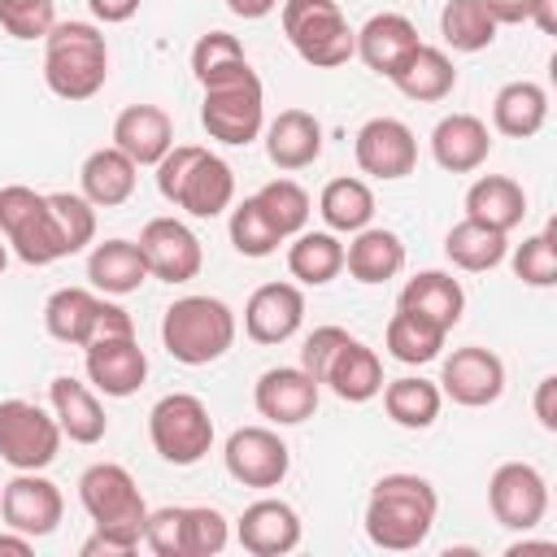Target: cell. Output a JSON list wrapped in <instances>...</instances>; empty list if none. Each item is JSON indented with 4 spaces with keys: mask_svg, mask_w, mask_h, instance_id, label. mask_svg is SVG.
Returning a JSON list of instances; mask_svg holds the SVG:
<instances>
[{
    "mask_svg": "<svg viewBox=\"0 0 557 557\" xmlns=\"http://www.w3.org/2000/svg\"><path fill=\"white\" fill-rule=\"evenodd\" d=\"M57 22L52 0H0V30L13 39H44Z\"/></svg>",
    "mask_w": 557,
    "mask_h": 557,
    "instance_id": "cell-47",
    "label": "cell"
},
{
    "mask_svg": "<svg viewBox=\"0 0 557 557\" xmlns=\"http://www.w3.org/2000/svg\"><path fill=\"white\" fill-rule=\"evenodd\" d=\"M200 126L209 131V139L231 148H244L265 131V87L252 65H235L205 83Z\"/></svg>",
    "mask_w": 557,
    "mask_h": 557,
    "instance_id": "cell-6",
    "label": "cell"
},
{
    "mask_svg": "<svg viewBox=\"0 0 557 557\" xmlns=\"http://www.w3.org/2000/svg\"><path fill=\"white\" fill-rule=\"evenodd\" d=\"M305 322V292L296 283H261L244 305V335L252 344H287Z\"/></svg>",
    "mask_w": 557,
    "mask_h": 557,
    "instance_id": "cell-19",
    "label": "cell"
},
{
    "mask_svg": "<svg viewBox=\"0 0 557 557\" xmlns=\"http://www.w3.org/2000/svg\"><path fill=\"white\" fill-rule=\"evenodd\" d=\"M135 183H139V165L122 152V148H96L87 152L83 170H78V187L83 196L96 205V209H117L135 196Z\"/></svg>",
    "mask_w": 557,
    "mask_h": 557,
    "instance_id": "cell-28",
    "label": "cell"
},
{
    "mask_svg": "<svg viewBox=\"0 0 557 557\" xmlns=\"http://www.w3.org/2000/svg\"><path fill=\"white\" fill-rule=\"evenodd\" d=\"M4 265H9V244L0 239V274H4Z\"/></svg>",
    "mask_w": 557,
    "mask_h": 557,
    "instance_id": "cell-57",
    "label": "cell"
},
{
    "mask_svg": "<svg viewBox=\"0 0 557 557\" xmlns=\"http://www.w3.org/2000/svg\"><path fill=\"white\" fill-rule=\"evenodd\" d=\"M396 309H409V313L426 318L431 326L453 331L461 322V313H466V292L448 270H422L400 287Z\"/></svg>",
    "mask_w": 557,
    "mask_h": 557,
    "instance_id": "cell-27",
    "label": "cell"
},
{
    "mask_svg": "<svg viewBox=\"0 0 557 557\" xmlns=\"http://www.w3.org/2000/svg\"><path fill=\"white\" fill-rule=\"evenodd\" d=\"M435 513H440V496H435L431 479L409 474V470H396V474H383L370 487V500H366V535L383 553H413L431 535Z\"/></svg>",
    "mask_w": 557,
    "mask_h": 557,
    "instance_id": "cell-1",
    "label": "cell"
},
{
    "mask_svg": "<svg viewBox=\"0 0 557 557\" xmlns=\"http://www.w3.org/2000/svg\"><path fill=\"white\" fill-rule=\"evenodd\" d=\"M61 426L52 409L9 396L0 400V461L13 470H48L61 453Z\"/></svg>",
    "mask_w": 557,
    "mask_h": 557,
    "instance_id": "cell-10",
    "label": "cell"
},
{
    "mask_svg": "<svg viewBox=\"0 0 557 557\" xmlns=\"http://www.w3.org/2000/svg\"><path fill=\"white\" fill-rule=\"evenodd\" d=\"M0 235L26 265H52V261L70 257L48 196L26 183L0 187Z\"/></svg>",
    "mask_w": 557,
    "mask_h": 557,
    "instance_id": "cell-8",
    "label": "cell"
},
{
    "mask_svg": "<svg viewBox=\"0 0 557 557\" xmlns=\"http://www.w3.org/2000/svg\"><path fill=\"white\" fill-rule=\"evenodd\" d=\"M91 17L104 22V26H117V22H131L139 13V0H87Z\"/></svg>",
    "mask_w": 557,
    "mask_h": 557,
    "instance_id": "cell-51",
    "label": "cell"
},
{
    "mask_svg": "<svg viewBox=\"0 0 557 557\" xmlns=\"http://www.w3.org/2000/svg\"><path fill=\"white\" fill-rule=\"evenodd\" d=\"M87 278L100 296H131L152 274H148V261L135 239H104L87 252Z\"/></svg>",
    "mask_w": 557,
    "mask_h": 557,
    "instance_id": "cell-29",
    "label": "cell"
},
{
    "mask_svg": "<svg viewBox=\"0 0 557 557\" xmlns=\"http://www.w3.org/2000/svg\"><path fill=\"white\" fill-rule=\"evenodd\" d=\"M226 474L244 487H278L292 470V448L283 444V435L274 426H239L226 435L222 448Z\"/></svg>",
    "mask_w": 557,
    "mask_h": 557,
    "instance_id": "cell-12",
    "label": "cell"
},
{
    "mask_svg": "<svg viewBox=\"0 0 557 557\" xmlns=\"http://www.w3.org/2000/svg\"><path fill=\"white\" fill-rule=\"evenodd\" d=\"M383 409L396 426L426 431V426H435V418L444 409V392H440V383H431L422 374H405V379L383 383Z\"/></svg>",
    "mask_w": 557,
    "mask_h": 557,
    "instance_id": "cell-35",
    "label": "cell"
},
{
    "mask_svg": "<svg viewBox=\"0 0 557 557\" xmlns=\"http://www.w3.org/2000/svg\"><path fill=\"white\" fill-rule=\"evenodd\" d=\"M148 440L161 461L196 466L213 448V418L209 405L191 392H170L148 409Z\"/></svg>",
    "mask_w": 557,
    "mask_h": 557,
    "instance_id": "cell-9",
    "label": "cell"
},
{
    "mask_svg": "<svg viewBox=\"0 0 557 557\" xmlns=\"http://www.w3.org/2000/svg\"><path fill=\"white\" fill-rule=\"evenodd\" d=\"M527 22H535L544 35H557V0H531V17Z\"/></svg>",
    "mask_w": 557,
    "mask_h": 557,
    "instance_id": "cell-56",
    "label": "cell"
},
{
    "mask_svg": "<svg viewBox=\"0 0 557 557\" xmlns=\"http://www.w3.org/2000/svg\"><path fill=\"white\" fill-rule=\"evenodd\" d=\"M352 157L361 174L396 183L418 170V139L400 117H370L352 139Z\"/></svg>",
    "mask_w": 557,
    "mask_h": 557,
    "instance_id": "cell-14",
    "label": "cell"
},
{
    "mask_svg": "<svg viewBox=\"0 0 557 557\" xmlns=\"http://www.w3.org/2000/svg\"><path fill=\"white\" fill-rule=\"evenodd\" d=\"M440 392L453 405H466V409L496 405L500 392H505V361L492 348H479V344L453 348L444 357V370H440Z\"/></svg>",
    "mask_w": 557,
    "mask_h": 557,
    "instance_id": "cell-16",
    "label": "cell"
},
{
    "mask_svg": "<svg viewBox=\"0 0 557 557\" xmlns=\"http://www.w3.org/2000/svg\"><path fill=\"white\" fill-rule=\"evenodd\" d=\"M235 540L252 557H283L300 544V513L278 496H261L235 518Z\"/></svg>",
    "mask_w": 557,
    "mask_h": 557,
    "instance_id": "cell-20",
    "label": "cell"
},
{
    "mask_svg": "<svg viewBox=\"0 0 557 557\" xmlns=\"http://www.w3.org/2000/svg\"><path fill=\"white\" fill-rule=\"evenodd\" d=\"M235 309L218 296H178L161 313V344L178 366H209L235 344Z\"/></svg>",
    "mask_w": 557,
    "mask_h": 557,
    "instance_id": "cell-4",
    "label": "cell"
},
{
    "mask_svg": "<svg viewBox=\"0 0 557 557\" xmlns=\"http://www.w3.org/2000/svg\"><path fill=\"white\" fill-rule=\"evenodd\" d=\"M496 17L483 0H448L440 9V35L453 52H483L496 44Z\"/></svg>",
    "mask_w": 557,
    "mask_h": 557,
    "instance_id": "cell-40",
    "label": "cell"
},
{
    "mask_svg": "<svg viewBox=\"0 0 557 557\" xmlns=\"http://www.w3.org/2000/svg\"><path fill=\"white\" fill-rule=\"evenodd\" d=\"M344 270L357 283H366V287L396 278L405 270V244H400V235L387 231V226H361L352 235V244L344 248Z\"/></svg>",
    "mask_w": 557,
    "mask_h": 557,
    "instance_id": "cell-31",
    "label": "cell"
},
{
    "mask_svg": "<svg viewBox=\"0 0 557 557\" xmlns=\"http://www.w3.org/2000/svg\"><path fill=\"white\" fill-rule=\"evenodd\" d=\"M78 500L91 518V527L117 544H126L131 553L144 544V522H148V505L139 483L131 479L126 466L117 461H96L78 474Z\"/></svg>",
    "mask_w": 557,
    "mask_h": 557,
    "instance_id": "cell-5",
    "label": "cell"
},
{
    "mask_svg": "<svg viewBox=\"0 0 557 557\" xmlns=\"http://www.w3.org/2000/svg\"><path fill=\"white\" fill-rule=\"evenodd\" d=\"M444 339H448V331L431 326L426 318H418L409 309H396L387 318V331H383V344H387V352L400 366H426V361H435L440 348H444Z\"/></svg>",
    "mask_w": 557,
    "mask_h": 557,
    "instance_id": "cell-39",
    "label": "cell"
},
{
    "mask_svg": "<svg viewBox=\"0 0 557 557\" xmlns=\"http://www.w3.org/2000/svg\"><path fill=\"white\" fill-rule=\"evenodd\" d=\"M30 548H35V540L30 535H22V531H0V557H30Z\"/></svg>",
    "mask_w": 557,
    "mask_h": 557,
    "instance_id": "cell-55",
    "label": "cell"
},
{
    "mask_svg": "<svg viewBox=\"0 0 557 557\" xmlns=\"http://www.w3.org/2000/svg\"><path fill=\"white\" fill-rule=\"evenodd\" d=\"M48 405H52V418L61 426V435L70 444H100L104 431H109V418L96 400V392L70 374H57L48 383Z\"/></svg>",
    "mask_w": 557,
    "mask_h": 557,
    "instance_id": "cell-26",
    "label": "cell"
},
{
    "mask_svg": "<svg viewBox=\"0 0 557 557\" xmlns=\"http://www.w3.org/2000/svg\"><path fill=\"white\" fill-rule=\"evenodd\" d=\"M83 366H87V379L96 392L122 400V396H135L148 379V357L139 348L135 335H104V339H91L83 348Z\"/></svg>",
    "mask_w": 557,
    "mask_h": 557,
    "instance_id": "cell-17",
    "label": "cell"
},
{
    "mask_svg": "<svg viewBox=\"0 0 557 557\" xmlns=\"http://www.w3.org/2000/svg\"><path fill=\"white\" fill-rule=\"evenodd\" d=\"M383 361H379V352L370 348V344H361L357 335H348L339 348H335V357L326 361V370H322V387H331L339 400H348V405H366V400H374L379 392H383Z\"/></svg>",
    "mask_w": 557,
    "mask_h": 557,
    "instance_id": "cell-23",
    "label": "cell"
},
{
    "mask_svg": "<svg viewBox=\"0 0 557 557\" xmlns=\"http://www.w3.org/2000/svg\"><path fill=\"white\" fill-rule=\"evenodd\" d=\"M109 78V44L91 22H52L44 35V83L61 100H91Z\"/></svg>",
    "mask_w": 557,
    "mask_h": 557,
    "instance_id": "cell-3",
    "label": "cell"
},
{
    "mask_svg": "<svg viewBox=\"0 0 557 557\" xmlns=\"http://www.w3.org/2000/svg\"><path fill=\"white\" fill-rule=\"evenodd\" d=\"M100 313H104V296H96V292H87V287H57V292L44 300V331H48L57 344L87 348L91 335H96Z\"/></svg>",
    "mask_w": 557,
    "mask_h": 557,
    "instance_id": "cell-30",
    "label": "cell"
},
{
    "mask_svg": "<svg viewBox=\"0 0 557 557\" xmlns=\"http://www.w3.org/2000/svg\"><path fill=\"white\" fill-rule=\"evenodd\" d=\"M318 392H322V387H318L300 366H270V370L257 379V387H252V405H257V413H261L265 422H274V426H300V422L313 418Z\"/></svg>",
    "mask_w": 557,
    "mask_h": 557,
    "instance_id": "cell-18",
    "label": "cell"
},
{
    "mask_svg": "<svg viewBox=\"0 0 557 557\" xmlns=\"http://www.w3.org/2000/svg\"><path fill=\"white\" fill-rule=\"evenodd\" d=\"M235 65H248V57H244V44L231 30H209V35L196 39V48H191V74H196L200 87L209 78L235 70Z\"/></svg>",
    "mask_w": 557,
    "mask_h": 557,
    "instance_id": "cell-44",
    "label": "cell"
},
{
    "mask_svg": "<svg viewBox=\"0 0 557 557\" xmlns=\"http://www.w3.org/2000/svg\"><path fill=\"white\" fill-rule=\"evenodd\" d=\"M287 270L305 287H322L344 270V244L335 231H300L287 244Z\"/></svg>",
    "mask_w": 557,
    "mask_h": 557,
    "instance_id": "cell-37",
    "label": "cell"
},
{
    "mask_svg": "<svg viewBox=\"0 0 557 557\" xmlns=\"http://www.w3.org/2000/svg\"><path fill=\"white\" fill-rule=\"evenodd\" d=\"M257 205L265 209V218L278 226V235H300L313 205H309V191L296 183V178H270L261 191H257Z\"/></svg>",
    "mask_w": 557,
    "mask_h": 557,
    "instance_id": "cell-42",
    "label": "cell"
},
{
    "mask_svg": "<svg viewBox=\"0 0 557 557\" xmlns=\"http://www.w3.org/2000/svg\"><path fill=\"white\" fill-rule=\"evenodd\" d=\"M226 540L231 527L213 505H187V557H218Z\"/></svg>",
    "mask_w": 557,
    "mask_h": 557,
    "instance_id": "cell-48",
    "label": "cell"
},
{
    "mask_svg": "<svg viewBox=\"0 0 557 557\" xmlns=\"http://www.w3.org/2000/svg\"><path fill=\"white\" fill-rule=\"evenodd\" d=\"M392 83H396L400 96H409V100H418V104H435V100H444V96L457 87V70H453V61H448L444 48L418 44V52L396 70Z\"/></svg>",
    "mask_w": 557,
    "mask_h": 557,
    "instance_id": "cell-36",
    "label": "cell"
},
{
    "mask_svg": "<svg viewBox=\"0 0 557 557\" xmlns=\"http://www.w3.org/2000/svg\"><path fill=\"white\" fill-rule=\"evenodd\" d=\"M144 544H148L157 557H187V505L148 509Z\"/></svg>",
    "mask_w": 557,
    "mask_h": 557,
    "instance_id": "cell-46",
    "label": "cell"
},
{
    "mask_svg": "<svg viewBox=\"0 0 557 557\" xmlns=\"http://www.w3.org/2000/svg\"><path fill=\"white\" fill-rule=\"evenodd\" d=\"M548 122V91L531 78H513L492 96V126L509 139H531Z\"/></svg>",
    "mask_w": 557,
    "mask_h": 557,
    "instance_id": "cell-33",
    "label": "cell"
},
{
    "mask_svg": "<svg viewBox=\"0 0 557 557\" xmlns=\"http://www.w3.org/2000/svg\"><path fill=\"white\" fill-rule=\"evenodd\" d=\"M152 170L157 191L191 218H218L235 205V170L200 144H174Z\"/></svg>",
    "mask_w": 557,
    "mask_h": 557,
    "instance_id": "cell-2",
    "label": "cell"
},
{
    "mask_svg": "<svg viewBox=\"0 0 557 557\" xmlns=\"http://www.w3.org/2000/svg\"><path fill=\"white\" fill-rule=\"evenodd\" d=\"M318 213L326 222V231L335 235H357L361 226H370L374 218V191L366 178H331L318 196Z\"/></svg>",
    "mask_w": 557,
    "mask_h": 557,
    "instance_id": "cell-38",
    "label": "cell"
},
{
    "mask_svg": "<svg viewBox=\"0 0 557 557\" xmlns=\"http://www.w3.org/2000/svg\"><path fill=\"white\" fill-rule=\"evenodd\" d=\"M492 152V131L474 113H448L431 131V157L448 174H474Z\"/></svg>",
    "mask_w": 557,
    "mask_h": 557,
    "instance_id": "cell-22",
    "label": "cell"
},
{
    "mask_svg": "<svg viewBox=\"0 0 557 557\" xmlns=\"http://www.w3.org/2000/svg\"><path fill=\"white\" fill-rule=\"evenodd\" d=\"M226 9L235 17H244V22H261V17H270L278 9V0H226Z\"/></svg>",
    "mask_w": 557,
    "mask_h": 557,
    "instance_id": "cell-54",
    "label": "cell"
},
{
    "mask_svg": "<svg viewBox=\"0 0 557 557\" xmlns=\"http://www.w3.org/2000/svg\"><path fill=\"white\" fill-rule=\"evenodd\" d=\"M418 44H422L418 39V26L405 13H374V17L361 22L352 57H361L366 70H374V74H383L392 83L396 70L418 52Z\"/></svg>",
    "mask_w": 557,
    "mask_h": 557,
    "instance_id": "cell-21",
    "label": "cell"
},
{
    "mask_svg": "<svg viewBox=\"0 0 557 557\" xmlns=\"http://www.w3.org/2000/svg\"><path fill=\"white\" fill-rule=\"evenodd\" d=\"M226 231H231L235 252H239V257H252V261L278 252V244H283L278 226L265 218V209L257 205V196H244L239 205H231V222H226Z\"/></svg>",
    "mask_w": 557,
    "mask_h": 557,
    "instance_id": "cell-41",
    "label": "cell"
},
{
    "mask_svg": "<svg viewBox=\"0 0 557 557\" xmlns=\"http://www.w3.org/2000/svg\"><path fill=\"white\" fill-rule=\"evenodd\" d=\"M513 274L527 283V287H553L557 283V248H553V226H544L540 235L522 239L513 248Z\"/></svg>",
    "mask_w": 557,
    "mask_h": 557,
    "instance_id": "cell-45",
    "label": "cell"
},
{
    "mask_svg": "<svg viewBox=\"0 0 557 557\" xmlns=\"http://www.w3.org/2000/svg\"><path fill=\"white\" fill-rule=\"evenodd\" d=\"M48 205H52V218L61 226V239H65L70 257L83 252L96 239V205L83 191H48Z\"/></svg>",
    "mask_w": 557,
    "mask_h": 557,
    "instance_id": "cell-43",
    "label": "cell"
},
{
    "mask_svg": "<svg viewBox=\"0 0 557 557\" xmlns=\"http://www.w3.org/2000/svg\"><path fill=\"white\" fill-rule=\"evenodd\" d=\"M483 4L496 17V26H518L531 17V0H483Z\"/></svg>",
    "mask_w": 557,
    "mask_h": 557,
    "instance_id": "cell-52",
    "label": "cell"
},
{
    "mask_svg": "<svg viewBox=\"0 0 557 557\" xmlns=\"http://www.w3.org/2000/svg\"><path fill=\"white\" fill-rule=\"evenodd\" d=\"M466 218H474V222L509 235L527 218V191H522V183L509 178V174H483V178H474L470 191H466Z\"/></svg>",
    "mask_w": 557,
    "mask_h": 557,
    "instance_id": "cell-32",
    "label": "cell"
},
{
    "mask_svg": "<svg viewBox=\"0 0 557 557\" xmlns=\"http://www.w3.org/2000/svg\"><path fill=\"white\" fill-rule=\"evenodd\" d=\"M113 148H122L135 165H157L174 148V122L161 104H126L113 117Z\"/></svg>",
    "mask_w": 557,
    "mask_h": 557,
    "instance_id": "cell-24",
    "label": "cell"
},
{
    "mask_svg": "<svg viewBox=\"0 0 557 557\" xmlns=\"http://www.w3.org/2000/svg\"><path fill=\"white\" fill-rule=\"evenodd\" d=\"M278 22H283V35L305 65L335 70V65L352 61L357 30L348 26V17L335 0H283Z\"/></svg>",
    "mask_w": 557,
    "mask_h": 557,
    "instance_id": "cell-7",
    "label": "cell"
},
{
    "mask_svg": "<svg viewBox=\"0 0 557 557\" xmlns=\"http://www.w3.org/2000/svg\"><path fill=\"white\" fill-rule=\"evenodd\" d=\"M348 339V331L344 326H313L309 335H305V344H300V370L322 387V370H326V361L335 357V348Z\"/></svg>",
    "mask_w": 557,
    "mask_h": 557,
    "instance_id": "cell-49",
    "label": "cell"
},
{
    "mask_svg": "<svg viewBox=\"0 0 557 557\" xmlns=\"http://www.w3.org/2000/svg\"><path fill=\"white\" fill-rule=\"evenodd\" d=\"M487 509L505 531H535L548 513V483L531 461H500L487 479Z\"/></svg>",
    "mask_w": 557,
    "mask_h": 557,
    "instance_id": "cell-11",
    "label": "cell"
},
{
    "mask_svg": "<svg viewBox=\"0 0 557 557\" xmlns=\"http://www.w3.org/2000/svg\"><path fill=\"white\" fill-rule=\"evenodd\" d=\"M265 157L274 170H305L322 157V122L309 109H283L274 122H265Z\"/></svg>",
    "mask_w": 557,
    "mask_h": 557,
    "instance_id": "cell-25",
    "label": "cell"
},
{
    "mask_svg": "<svg viewBox=\"0 0 557 557\" xmlns=\"http://www.w3.org/2000/svg\"><path fill=\"white\" fill-rule=\"evenodd\" d=\"M139 252L148 261V274L161 283H191L205 265V248L196 239V231L178 218H152L139 231Z\"/></svg>",
    "mask_w": 557,
    "mask_h": 557,
    "instance_id": "cell-15",
    "label": "cell"
},
{
    "mask_svg": "<svg viewBox=\"0 0 557 557\" xmlns=\"http://www.w3.org/2000/svg\"><path fill=\"white\" fill-rule=\"evenodd\" d=\"M535 418L544 431H557V374H544L535 383Z\"/></svg>",
    "mask_w": 557,
    "mask_h": 557,
    "instance_id": "cell-50",
    "label": "cell"
},
{
    "mask_svg": "<svg viewBox=\"0 0 557 557\" xmlns=\"http://www.w3.org/2000/svg\"><path fill=\"white\" fill-rule=\"evenodd\" d=\"M83 557H131V548L126 544H117V540H109V535H91V540H83V548H78Z\"/></svg>",
    "mask_w": 557,
    "mask_h": 557,
    "instance_id": "cell-53",
    "label": "cell"
},
{
    "mask_svg": "<svg viewBox=\"0 0 557 557\" xmlns=\"http://www.w3.org/2000/svg\"><path fill=\"white\" fill-rule=\"evenodd\" d=\"M0 518L4 527L30 535V540H44L61 527L65 518V496L52 479H44L39 470H17L4 492H0Z\"/></svg>",
    "mask_w": 557,
    "mask_h": 557,
    "instance_id": "cell-13",
    "label": "cell"
},
{
    "mask_svg": "<svg viewBox=\"0 0 557 557\" xmlns=\"http://www.w3.org/2000/svg\"><path fill=\"white\" fill-rule=\"evenodd\" d=\"M444 257L466 274H487L509 257V235L492 231V226H483L474 218H461L444 235Z\"/></svg>",
    "mask_w": 557,
    "mask_h": 557,
    "instance_id": "cell-34",
    "label": "cell"
}]
</instances>
